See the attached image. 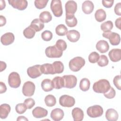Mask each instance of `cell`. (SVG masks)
Instances as JSON below:
<instances>
[{"mask_svg": "<svg viewBox=\"0 0 121 121\" xmlns=\"http://www.w3.org/2000/svg\"><path fill=\"white\" fill-rule=\"evenodd\" d=\"M64 112L60 108H55L52 110L51 113V118L54 121H59L62 119L64 117Z\"/></svg>", "mask_w": 121, "mask_h": 121, "instance_id": "cell-17", "label": "cell"}, {"mask_svg": "<svg viewBox=\"0 0 121 121\" xmlns=\"http://www.w3.org/2000/svg\"><path fill=\"white\" fill-rule=\"evenodd\" d=\"M48 2V0H35V5L38 9H42L44 8Z\"/></svg>", "mask_w": 121, "mask_h": 121, "instance_id": "cell-41", "label": "cell"}, {"mask_svg": "<svg viewBox=\"0 0 121 121\" xmlns=\"http://www.w3.org/2000/svg\"><path fill=\"white\" fill-rule=\"evenodd\" d=\"M8 83L11 87L18 88L21 84V79L19 74L16 72H12L8 77Z\"/></svg>", "mask_w": 121, "mask_h": 121, "instance_id": "cell-4", "label": "cell"}, {"mask_svg": "<svg viewBox=\"0 0 121 121\" xmlns=\"http://www.w3.org/2000/svg\"><path fill=\"white\" fill-rule=\"evenodd\" d=\"M8 2L13 8L19 10L25 9L28 5L27 1L25 0H9Z\"/></svg>", "mask_w": 121, "mask_h": 121, "instance_id": "cell-12", "label": "cell"}, {"mask_svg": "<svg viewBox=\"0 0 121 121\" xmlns=\"http://www.w3.org/2000/svg\"><path fill=\"white\" fill-rule=\"evenodd\" d=\"M6 3L4 0H0V10H1L5 8Z\"/></svg>", "mask_w": 121, "mask_h": 121, "instance_id": "cell-52", "label": "cell"}, {"mask_svg": "<svg viewBox=\"0 0 121 121\" xmlns=\"http://www.w3.org/2000/svg\"><path fill=\"white\" fill-rule=\"evenodd\" d=\"M45 53L47 57L51 58H60L63 54V52L59 50L55 45L47 47L45 50Z\"/></svg>", "mask_w": 121, "mask_h": 121, "instance_id": "cell-7", "label": "cell"}, {"mask_svg": "<svg viewBox=\"0 0 121 121\" xmlns=\"http://www.w3.org/2000/svg\"><path fill=\"white\" fill-rule=\"evenodd\" d=\"M118 117V112L114 109H108L105 112V118L109 121H116Z\"/></svg>", "mask_w": 121, "mask_h": 121, "instance_id": "cell-21", "label": "cell"}, {"mask_svg": "<svg viewBox=\"0 0 121 121\" xmlns=\"http://www.w3.org/2000/svg\"><path fill=\"white\" fill-rule=\"evenodd\" d=\"M113 28V23L110 21L108 20L103 23L101 25V29L104 32L111 31Z\"/></svg>", "mask_w": 121, "mask_h": 121, "instance_id": "cell-36", "label": "cell"}, {"mask_svg": "<svg viewBox=\"0 0 121 121\" xmlns=\"http://www.w3.org/2000/svg\"><path fill=\"white\" fill-rule=\"evenodd\" d=\"M55 32L59 36H64L68 32V29L64 25L60 24L56 26Z\"/></svg>", "mask_w": 121, "mask_h": 121, "instance_id": "cell-33", "label": "cell"}, {"mask_svg": "<svg viewBox=\"0 0 121 121\" xmlns=\"http://www.w3.org/2000/svg\"><path fill=\"white\" fill-rule=\"evenodd\" d=\"M35 84L30 81L26 82L22 87L23 94L26 96H32L35 93Z\"/></svg>", "mask_w": 121, "mask_h": 121, "instance_id": "cell-8", "label": "cell"}, {"mask_svg": "<svg viewBox=\"0 0 121 121\" xmlns=\"http://www.w3.org/2000/svg\"><path fill=\"white\" fill-rule=\"evenodd\" d=\"M85 64V60L81 57H76L71 59L69 64L70 69L74 72L79 71Z\"/></svg>", "mask_w": 121, "mask_h": 121, "instance_id": "cell-2", "label": "cell"}, {"mask_svg": "<svg viewBox=\"0 0 121 121\" xmlns=\"http://www.w3.org/2000/svg\"><path fill=\"white\" fill-rule=\"evenodd\" d=\"M102 35L103 37L109 39L110 43L112 45H117L120 43V35L116 33L110 31L104 32Z\"/></svg>", "mask_w": 121, "mask_h": 121, "instance_id": "cell-3", "label": "cell"}, {"mask_svg": "<svg viewBox=\"0 0 121 121\" xmlns=\"http://www.w3.org/2000/svg\"><path fill=\"white\" fill-rule=\"evenodd\" d=\"M114 0H102L103 5L107 8H110L113 5Z\"/></svg>", "mask_w": 121, "mask_h": 121, "instance_id": "cell-47", "label": "cell"}, {"mask_svg": "<svg viewBox=\"0 0 121 121\" xmlns=\"http://www.w3.org/2000/svg\"><path fill=\"white\" fill-rule=\"evenodd\" d=\"M97 62L98 66L100 67H104L108 65L109 60L106 55H101L100 56L99 59Z\"/></svg>", "mask_w": 121, "mask_h": 121, "instance_id": "cell-39", "label": "cell"}, {"mask_svg": "<svg viewBox=\"0 0 121 121\" xmlns=\"http://www.w3.org/2000/svg\"><path fill=\"white\" fill-rule=\"evenodd\" d=\"M96 48L100 53H104L109 50V45L107 41L101 40L96 43Z\"/></svg>", "mask_w": 121, "mask_h": 121, "instance_id": "cell-19", "label": "cell"}, {"mask_svg": "<svg viewBox=\"0 0 121 121\" xmlns=\"http://www.w3.org/2000/svg\"><path fill=\"white\" fill-rule=\"evenodd\" d=\"M44 102L46 106L48 107H52L54 106L56 103V98L52 95H48L45 96L44 98Z\"/></svg>", "mask_w": 121, "mask_h": 121, "instance_id": "cell-32", "label": "cell"}, {"mask_svg": "<svg viewBox=\"0 0 121 121\" xmlns=\"http://www.w3.org/2000/svg\"><path fill=\"white\" fill-rule=\"evenodd\" d=\"M121 17H119L116 19L115 24L117 28L121 29Z\"/></svg>", "mask_w": 121, "mask_h": 121, "instance_id": "cell-50", "label": "cell"}, {"mask_svg": "<svg viewBox=\"0 0 121 121\" xmlns=\"http://www.w3.org/2000/svg\"><path fill=\"white\" fill-rule=\"evenodd\" d=\"M114 12L115 13L118 15L121 16V3L119 2L117 3L114 7Z\"/></svg>", "mask_w": 121, "mask_h": 121, "instance_id": "cell-46", "label": "cell"}, {"mask_svg": "<svg viewBox=\"0 0 121 121\" xmlns=\"http://www.w3.org/2000/svg\"><path fill=\"white\" fill-rule=\"evenodd\" d=\"M100 58V55L96 52H91L88 56V60L90 63H95L98 61Z\"/></svg>", "mask_w": 121, "mask_h": 121, "instance_id": "cell-38", "label": "cell"}, {"mask_svg": "<svg viewBox=\"0 0 121 121\" xmlns=\"http://www.w3.org/2000/svg\"><path fill=\"white\" fill-rule=\"evenodd\" d=\"M71 113L74 121H81L84 118V112L81 109L78 107L74 108Z\"/></svg>", "mask_w": 121, "mask_h": 121, "instance_id": "cell-20", "label": "cell"}, {"mask_svg": "<svg viewBox=\"0 0 121 121\" xmlns=\"http://www.w3.org/2000/svg\"><path fill=\"white\" fill-rule=\"evenodd\" d=\"M108 55L112 62L119 61L121 59V50L120 49H113L109 52Z\"/></svg>", "mask_w": 121, "mask_h": 121, "instance_id": "cell-15", "label": "cell"}, {"mask_svg": "<svg viewBox=\"0 0 121 121\" xmlns=\"http://www.w3.org/2000/svg\"><path fill=\"white\" fill-rule=\"evenodd\" d=\"M66 36L70 42L75 43L79 39L80 35L79 32L76 30H70L67 32Z\"/></svg>", "mask_w": 121, "mask_h": 121, "instance_id": "cell-18", "label": "cell"}, {"mask_svg": "<svg viewBox=\"0 0 121 121\" xmlns=\"http://www.w3.org/2000/svg\"><path fill=\"white\" fill-rule=\"evenodd\" d=\"M95 17L97 21L101 22L106 19V14L104 9H100L96 11L95 14Z\"/></svg>", "mask_w": 121, "mask_h": 121, "instance_id": "cell-29", "label": "cell"}, {"mask_svg": "<svg viewBox=\"0 0 121 121\" xmlns=\"http://www.w3.org/2000/svg\"><path fill=\"white\" fill-rule=\"evenodd\" d=\"M41 87L45 92L51 91L54 88L52 82L50 79H43L41 83Z\"/></svg>", "mask_w": 121, "mask_h": 121, "instance_id": "cell-27", "label": "cell"}, {"mask_svg": "<svg viewBox=\"0 0 121 121\" xmlns=\"http://www.w3.org/2000/svg\"><path fill=\"white\" fill-rule=\"evenodd\" d=\"M51 9L56 17L61 16L63 13L61 2L60 0H52L51 3Z\"/></svg>", "mask_w": 121, "mask_h": 121, "instance_id": "cell-6", "label": "cell"}, {"mask_svg": "<svg viewBox=\"0 0 121 121\" xmlns=\"http://www.w3.org/2000/svg\"><path fill=\"white\" fill-rule=\"evenodd\" d=\"M64 80V87L72 88L76 86L77 83L76 77L72 75H64L62 77Z\"/></svg>", "mask_w": 121, "mask_h": 121, "instance_id": "cell-10", "label": "cell"}, {"mask_svg": "<svg viewBox=\"0 0 121 121\" xmlns=\"http://www.w3.org/2000/svg\"><path fill=\"white\" fill-rule=\"evenodd\" d=\"M65 8L66 14L74 15L77 10V4L74 0H69L66 3Z\"/></svg>", "mask_w": 121, "mask_h": 121, "instance_id": "cell-13", "label": "cell"}, {"mask_svg": "<svg viewBox=\"0 0 121 121\" xmlns=\"http://www.w3.org/2000/svg\"><path fill=\"white\" fill-rule=\"evenodd\" d=\"M55 74H60L63 72L64 70V65L62 62L60 61H56L52 63Z\"/></svg>", "mask_w": 121, "mask_h": 121, "instance_id": "cell-34", "label": "cell"}, {"mask_svg": "<svg viewBox=\"0 0 121 121\" xmlns=\"http://www.w3.org/2000/svg\"><path fill=\"white\" fill-rule=\"evenodd\" d=\"M90 86V82L87 78H82L79 83V88L83 91H86L89 90Z\"/></svg>", "mask_w": 121, "mask_h": 121, "instance_id": "cell-31", "label": "cell"}, {"mask_svg": "<svg viewBox=\"0 0 121 121\" xmlns=\"http://www.w3.org/2000/svg\"><path fill=\"white\" fill-rule=\"evenodd\" d=\"M41 37L44 41H49L52 38V33L50 31L45 30L42 33Z\"/></svg>", "mask_w": 121, "mask_h": 121, "instance_id": "cell-42", "label": "cell"}, {"mask_svg": "<svg viewBox=\"0 0 121 121\" xmlns=\"http://www.w3.org/2000/svg\"><path fill=\"white\" fill-rule=\"evenodd\" d=\"M39 19L43 23H47L52 20V16L49 11H44L40 13Z\"/></svg>", "mask_w": 121, "mask_h": 121, "instance_id": "cell-30", "label": "cell"}, {"mask_svg": "<svg viewBox=\"0 0 121 121\" xmlns=\"http://www.w3.org/2000/svg\"><path fill=\"white\" fill-rule=\"evenodd\" d=\"M59 104L62 107H71L75 104V100L73 97L65 95L60 97Z\"/></svg>", "mask_w": 121, "mask_h": 121, "instance_id": "cell-9", "label": "cell"}, {"mask_svg": "<svg viewBox=\"0 0 121 121\" xmlns=\"http://www.w3.org/2000/svg\"><path fill=\"white\" fill-rule=\"evenodd\" d=\"M121 75L116 76L113 79V82L114 86H116V87L118 89H119L120 90L121 89Z\"/></svg>", "mask_w": 121, "mask_h": 121, "instance_id": "cell-45", "label": "cell"}, {"mask_svg": "<svg viewBox=\"0 0 121 121\" xmlns=\"http://www.w3.org/2000/svg\"><path fill=\"white\" fill-rule=\"evenodd\" d=\"M27 73L28 76L32 78H35L40 77L42 74L41 65H35L29 67L27 69Z\"/></svg>", "mask_w": 121, "mask_h": 121, "instance_id": "cell-11", "label": "cell"}, {"mask_svg": "<svg viewBox=\"0 0 121 121\" xmlns=\"http://www.w3.org/2000/svg\"><path fill=\"white\" fill-rule=\"evenodd\" d=\"M7 65L5 62L0 61V72L5 70L6 68Z\"/></svg>", "mask_w": 121, "mask_h": 121, "instance_id": "cell-51", "label": "cell"}, {"mask_svg": "<svg viewBox=\"0 0 121 121\" xmlns=\"http://www.w3.org/2000/svg\"><path fill=\"white\" fill-rule=\"evenodd\" d=\"M29 26L34 29L35 32H39L44 28V25L40 19L35 18L31 22Z\"/></svg>", "mask_w": 121, "mask_h": 121, "instance_id": "cell-24", "label": "cell"}, {"mask_svg": "<svg viewBox=\"0 0 121 121\" xmlns=\"http://www.w3.org/2000/svg\"><path fill=\"white\" fill-rule=\"evenodd\" d=\"M94 9L93 3L90 0L85 1L82 5V9L83 12L86 14L91 13Z\"/></svg>", "mask_w": 121, "mask_h": 121, "instance_id": "cell-22", "label": "cell"}, {"mask_svg": "<svg viewBox=\"0 0 121 121\" xmlns=\"http://www.w3.org/2000/svg\"><path fill=\"white\" fill-rule=\"evenodd\" d=\"M115 95H116V92L114 89L111 86L107 92L104 94V96L108 99H112L114 98L115 96Z\"/></svg>", "mask_w": 121, "mask_h": 121, "instance_id": "cell-43", "label": "cell"}, {"mask_svg": "<svg viewBox=\"0 0 121 121\" xmlns=\"http://www.w3.org/2000/svg\"><path fill=\"white\" fill-rule=\"evenodd\" d=\"M104 112L103 108L99 105L89 107L86 111L87 114L91 118H97L102 115Z\"/></svg>", "mask_w": 121, "mask_h": 121, "instance_id": "cell-5", "label": "cell"}, {"mask_svg": "<svg viewBox=\"0 0 121 121\" xmlns=\"http://www.w3.org/2000/svg\"><path fill=\"white\" fill-rule=\"evenodd\" d=\"M6 23V19L5 17L0 15V26H2Z\"/></svg>", "mask_w": 121, "mask_h": 121, "instance_id": "cell-49", "label": "cell"}, {"mask_svg": "<svg viewBox=\"0 0 121 121\" xmlns=\"http://www.w3.org/2000/svg\"><path fill=\"white\" fill-rule=\"evenodd\" d=\"M41 70L42 74H55L52 64L45 63L41 65Z\"/></svg>", "mask_w": 121, "mask_h": 121, "instance_id": "cell-25", "label": "cell"}, {"mask_svg": "<svg viewBox=\"0 0 121 121\" xmlns=\"http://www.w3.org/2000/svg\"><path fill=\"white\" fill-rule=\"evenodd\" d=\"M14 40V35L11 32H8L4 34L0 38L1 43L4 45H8L12 43Z\"/></svg>", "mask_w": 121, "mask_h": 121, "instance_id": "cell-14", "label": "cell"}, {"mask_svg": "<svg viewBox=\"0 0 121 121\" xmlns=\"http://www.w3.org/2000/svg\"><path fill=\"white\" fill-rule=\"evenodd\" d=\"M17 120V121H28V120L27 118H26L25 116H20L18 117Z\"/></svg>", "mask_w": 121, "mask_h": 121, "instance_id": "cell-53", "label": "cell"}, {"mask_svg": "<svg viewBox=\"0 0 121 121\" xmlns=\"http://www.w3.org/2000/svg\"><path fill=\"white\" fill-rule=\"evenodd\" d=\"M55 45L59 50L62 52L65 51L67 47L66 43L64 40L62 39H59L57 40Z\"/></svg>", "mask_w": 121, "mask_h": 121, "instance_id": "cell-37", "label": "cell"}, {"mask_svg": "<svg viewBox=\"0 0 121 121\" xmlns=\"http://www.w3.org/2000/svg\"><path fill=\"white\" fill-rule=\"evenodd\" d=\"M35 32H36L34 29L29 26L24 30L23 35L27 39H31L35 36Z\"/></svg>", "mask_w": 121, "mask_h": 121, "instance_id": "cell-35", "label": "cell"}, {"mask_svg": "<svg viewBox=\"0 0 121 121\" xmlns=\"http://www.w3.org/2000/svg\"><path fill=\"white\" fill-rule=\"evenodd\" d=\"M27 108L26 104L24 103H19L16 105L15 110L16 112L18 114L24 113L27 110Z\"/></svg>", "mask_w": 121, "mask_h": 121, "instance_id": "cell-40", "label": "cell"}, {"mask_svg": "<svg viewBox=\"0 0 121 121\" xmlns=\"http://www.w3.org/2000/svg\"><path fill=\"white\" fill-rule=\"evenodd\" d=\"M0 94H2L3 93H5L7 90V87H6L5 84L2 82H0Z\"/></svg>", "mask_w": 121, "mask_h": 121, "instance_id": "cell-48", "label": "cell"}, {"mask_svg": "<svg viewBox=\"0 0 121 121\" xmlns=\"http://www.w3.org/2000/svg\"><path fill=\"white\" fill-rule=\"evenodd\" d=\"M11 108L9 104H3L0 106V116L2 119H6L10 112Z\"/></svg>", "mask_w": 121, "mask_h": 121, "instance_id": "cell-23", "label": "cell"}, {"mask_svg": "<svg viewBox=\"0 0 121 121\" xmlns=\"http://www.w3.org/2000/svg\"><path fill=\"white\" fill-rule=\"evenodd\" d=\"M65 22L69 27H73L77 25L78 21L74 15L66 14Z\"/></svg>", "mask_w": 121, "mask_h": 121, "instance_id": "cell-26", "label": "cell"}, {"mask_svg": "<svg viewBox=\"0 0 121 121\" xmlns=\"http://www.w3.org/2000/svg\"><path fill=\"white\" fill-rule=\"evenodd\" d=\"M24 103L26 104L27 109H31L35 105V100L31 98H28L25 99Z\"/></svg>", "mask_w": 121, "mask_h": 121, "instance_id": "cell-44", "label": "cell"}, {"mask_svg": "<svg viewBox=\"0 0 121 121\" xmlns=\"http://www.w3.org/2000/svg\"><path fill=\"white\" fill-rule=\"evenodd\" d=\"M111 87L109 82L105 79H100L95 82L93 86V90L97 93H105Z\"/></svg>", "mask_w": 121, "mask_h": 121, "instance_id": "cell-1", "label": "cell"}, {"mask_svg": "<svg viewBox=\"0 0 121 121\" xmlns=\"http://www.w3.org/2000/svg\"><path fill=\"white\" fill-rule=\"evenodd\" d=\"M32 114L36 118H43L47 115L48 111L43 108L38 106L32 111Z\"/></svg>", "mask_w": 121, "mask_h": 121, "instance_id": "cell-16", "label": "cell"}, {"mask_svg": "<svg viewBox=\"0 0 121 121\" xmlns=\"http://www.w3.org/2000/svg\"><path fill=\"white\" fill-rule=\"evenodd\" d=\"M54 88L57 89L64 87V80L62 77H55L52 80Z\"/></svg>", "mask_w": 121, "mask_h": 121, "instance_id": "cell-28", "label": "cell"}]
</instances>
